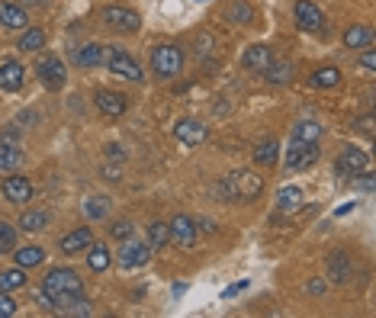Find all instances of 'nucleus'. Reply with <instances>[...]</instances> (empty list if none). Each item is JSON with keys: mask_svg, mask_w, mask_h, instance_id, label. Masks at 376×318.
I'll use <instances>...</instances> for the list:
<instances>
[{"mask_svg": "<svg viewBox=\"0 0 376 318\" xmlns=\"http://www.w3.org/2000/svg\"><path fill=\"white\" fill-rule=\"evenodd\" d=\"M84 293V283L71 267H55L49 277L42 280V296H45V305H55L58 299H68Z\"/></svg>", "mask_w": 376, "mask_h": 318, "instance_id": "nucleus-1", "label": "nucleus"}, {"mask_svg": "<svg viewBox=\"0 0 376 318\" xmlns=\"http://www.w3.org/2000/svg\"><path fill=\"white\" fill-rule=\"evenodd\" d=\"M152 68L158 77H177L183 68L181 45H158V49L152 52Z\"/></svg>", "mask_w": 376, "mask_h": 318, "instance_id": "nucleus-2", "label": "nucleus"}, {"mask_svg": "<svg viewBox=\"0 0 376 318\" xmlns=\"http://www.w3.org/2000/svg\"><path fill=\"white\" fill-rule=\"evenodd\" d=\"M106 68H110L113 74L125 77V81H142L139 62H135L129 52H123V49H106Z\"/></svg>", "mask_w": 376, "mask_h": 318, "instance_id": "nucleus-3", "label": "nucleus"}, {"mask_svg": "<svg viewBox=\"0 0 376 318\" xmlns=\"http://www.w3.org/2000/svg\"><path fill=\"white\" fill-rule=\"evenodd\" d=\"M103 23L113 29V33H139L142 20L135 10L129 7H106L103 10Z\"/></svg>", "mask_w": 376, "mask_h": 318, "instance_id": "nucleus-4", "label": "nucleus"}, {"mask_svg": "<svg viewBox=\"0 0 376 318\" xmlns=\"http://www.w3.org/2000/svg\"><path fill=\"white\" fill-rule=\"evenodd\" d=\"M319 161V145L315 142H292V148L286 152V167L290 171H306Z\"/></svg>", "mask_w": 376, "mask_h": 318, "instance_id": "nucleus-5", "label": "nucleus"}, {"mask_svg": "<svg viewBox=\"0 0 376 318\" xmlns=\"http://www.w3.org/2000/svg\"><path fill=\"white\" fill-rule=\"evenodd\" d=\"M35 71H39V81L45 90H62L64 87V64L58 62L55 55H45L39 64H35Z\"/></svg>", "mask_w": 376, "mask_h": 318, "instance_id": "nucleus-6", "label": "nucleus"}, {"mask_svg": "<svg viewBox=\"0 0 376 318\" xmlns=\"http://www.w3.org/2000/svg\"><path fill=\"white\" fill-rule=\"evenodd\" d=\"M232 187H235L238 200H254V196H261V190H264V180L254 171H235L232 174Z\"/></svg>", "mask_w": 376, "mask_h": 318, "instance_id": "nucleus-7", "label": "nucleus"}, {"mask_svg": "<svg viewBox=\"0 0 376 318\" xmlns=\"http://www.w3.org/2000/svg\"><path fill=\"white\" fill-rule=\"evenodd\" d=\"M174 139L187 148H196L206 142V125H203L200 119H181V123L174 125Z\"/></svg>", "mask_w": 376, "mask_h": 318, "instance_id": "nucleus-8", "label": "nucleus"}, {"mask_svg": "<svg viewBox=\"0 0 376 318\" xmlns=\"http://www.w3.org/2000/svg\"><path fill=\"white\" fill-rule=\"evenodd\" d=\"M167 229H171V242L181 244V248L196 244V222L190 215H174V222H167Z\"/></svg>", "mask_w": 376, "mask_h": 318, "instance_id": "nucleus-9", "label": "nucleus"}, {"mask_svg": "<svg viewBox=\"0 0 376 318\" xmlns=\"http://www.w3.org/2000/svg\"><path fill=\"white\" fill-rule=\"evenodd\" d=\"M296 23H300V29H306V33H319L321 23H325V16H321V10L315 7L312 0H296Z\"/></svg>", "mask_w": 376, "mask_h": 318, "instance_id": "nucleus-10", "label": "nucleus"}, {"mask_svg": "<svg viewBox=\"0 0 376 318\" xmlns=\"http://www.w3.org/2000/svg\"><path fill=\"white\" fill-rule=\"evenodd\" d=\"M20 164H23L20 142L13 139V132H4L0 135V171H16Z\"/></svg>", "mask_w": 376, "mask_h": 318, "instance_id": "nucleus-11", "label": "nucleus"}, {"mask_svg": "<svg viewBox=\"0 0 376 318\" xmlns=\"http://www.w3.org/2000/svg\"><path fill=\"white\" fill-rule=\"evenodd\" d=\"M0 190H4V196H7L10 203H29V196H33V183H29V177H23V174L4 177Z\"/></svg>", "mask_w": 376, "mask_h": 318, "instance_id": "nucleus-12", "label": "nucleus"}, {"mask_svg": "<svg viewBox=\"0 0 376 318\" xmlns=\"http://www.w3.org/2000/svg\"><path fill=\"white\" fill-rule=\"evenodd\" d=\"M351 277H354V263H351V257L344 254V251L328 254V280H334V283H348Z\"/></svg>", "mask_w": 376, "mask_h": 318, "instance_id": "nucleus-13", "label": "nucleus"}, {"mask_svg": "<svg viewBox=\"0 0 376 318\" xmlns=\"http://www.w3.org/2000/svg\"><path fill=\"white\" fill-rule=\"evenodd\" d=\"M125 106L129 103H125L123 93H116V90H97V110L103 113V116H110V119L123 116Z\"/></svg>", "mask_w": 376, "mask_h": 318, "instance_id": "nucleus-14", "label": "nucleus"}, {"mask_svg": "<svg viewBox=\"0 0 376 318\" xmlns=\"http://www.w3.org/2000/svg\"><path fill=\"white\" fill-rule=\"evenodd\" d=\"M148 257H152V248L139 242H129V238H125L123 251H119V263L123 267H142V263H148Z\"/></svg>", "mask_w": 376, "mask_h": 318, "instance_id": "nucleus-15", "label": "nucleus"}, {"mask_svg": "<svg viewBox=\"0 0 376 318\" xmlns=\"http://www.w3.org/2000/svg\"><path fill=\"white\" fill-rule=\"evenodd\" d=\"M23 81H26V68H23L20 62H4L0 64V90L13 93V90L23 87Z\"/></svg>", "mask_w": 376, "mask_h": 318, "instance_id": "nucleus-16", "label": "nucleus"}, {"mask_svg": "<svg viewBox=\"0 0 376 318\" xmlns=\"http://www.w3.org/2000/svg\"><path fill=\"white\" fill-rule=\"evenodd\" d=\"M360 171H367V154L360 152V148H344L341 152V158H338V174L341 177H348V174H360Z\"/></svg>", "mask_w": 376, "mask_h": 318, "instance_id": "nucleus-17", "label": "nucleus"}, {"mask_svg": "<svg viewBox=\"0 0 376 318\" xmlns=\"http://www.w3.org/2000/svg\"><path fill=\"white\" fill-rule=\"evenodd\" d=\"M91 242H93L91 229H74V232H68V235L58 242V248H62V254H77V251L91 248Z\"/></svg>", "mask_w": 376, "mask_h": 318, "instance_id": "nucleus-18", "label": "nucleus"}, {"mask_svg": "<svg viewBox=\"0 0 376 318\" xmlns=\"http://www.w3.org/2000/svg\"><path fill=\"white\" fill-rule=\"evenodd\" d=\"M273 62V52L267 49V45H251V49H244V55H241V64L244 68H251V71H261L264 74V68Z\"/></svg>", "mask_w": 376, "mask_h": 318, "instance_id": "nucleus-19", "label": "nucleus"}, {"mask_svg": "<svg viewBox=\"0 0 376 318\" xmlns=\"http://www.w3.org/2000/svg\"><path fill=\"white\" fill-rule=\"evenodd\" d=\"M55 312H62V315H77V318H87V315H93V309H91V302L77 293V296H68V299H58L55 305H52Z\"/></svg>", "mask_w": 376, "mask_h": 318, "instance_id": "nucleus-20", "label": "nucleus"}, {"mask_svg": "<svg viewBox=\"0 0 376 318\" xmlns=\"http://www.w3.org/2000/svg\"><path fill=\"white\" fill-rule=\"evenodd\" d=\"M0 23L7 29H26L29 26V16L20 4H0Z\"/></svg>", "mask_w": 376, "mask_h": 318, "instance_id": "nucleus-21", "label": "nucleus"}, {"mask_svg": "<svg viewBox=\"0 0 376 318\" xmlns=\"http://www.w3.org/2000/svg\"><path fill=\"white\" fill-rule=\"evenodd\" d=\"M52 222V215L45 209H29L20 215V232H45V225Z\"/></svg>", "mask_w": 376, "mask_h": 318, "instance_id": "nucleus-22", "label": "nucleus"}, {"mask_svg": "<svg viewBox=\"0 0 376 318\" xmlns=\"http://www.w3.org/2000/svg\"><path fill=\"white\" fill-rule=\"evenodd\" d=\"M13 261H16V267H23V270L39 267V263L45 261V251H42L39 244H26V248H20V251L13 254Z\"/></svg>", "mask_w": 376, "mask_h": 318, "instance_id": "nucleus-23", "label": "nucleus"}, {"mask_svg": "<svg viewBox=\"0 0 376 318\" xmlns=\"http://www.w3.org/2000/svg\"><path fill=\"white\" fill-rule=\"evenodd\" d=\"M26 286V270L23 267H10L0 273V293H13V290H23Z\"/></svg>", "mask_w": 376, "mask_h": 318, "instance_id": "nucleus-24", "label": "nucleus"}, {"mask_svg": "<svg viewBox=\"0 0 376 318\" xmlns=\"http://www.w3.org/2000/svg\"><path fill=\"white\" fill-rule=\"evenodd\" d=\"M302 206V190L300 187H283L277 193V209L280 212H292V209Z\"/></svg>", "mask_w": 376, "mask_h": 318, "instance_id": "nucleus-25", "label": "nucleus"}, {"mask_svg": "<svg viewBox=\"0 0 376 318\" xmlns=\"http://www.w3.org/2000/svg\"><path fill=\"white\" fill-rule=\"evenodd\" d=\"M267 84H290L292 81V64L290 62H270L264 68Z\"/></svg>", "mask_w": 376, "mask_h": 318, "instance_id": "nucleus-26", "label": "nucleus"}, {"mask_svg": "<svg viewBox=\"0 0 376 318\" xmlns=\"http://www.w3.org/2000/svg\"><path fill=\"white\" fill-rule=\"evenodd\" d=\"M277 158H280V145H277V139H264L258 148H254V161H258V164H264V167L277 164Z\"/></svg>", "mask_w": 376, "mask_h": 318, "instance_id": "nucleus-27", "label": "nucleus"}, {"mask_svg": "<svg viewBox=\"0 0 376 318\" xmlns=\"http://www.w3.org/2000/svg\"><path fill=\"white\" fill-rule=\"evenodd\" d=\"M225 20L238 23V26H248V23L254 20V10H251V4H241V0H235V4H229V7H225Z\"/></svg>", "mask_w": 376, "mask_h": 318, "instance_id": "nucleus-28", "label": "nucleus"}, {"mask_svg": "<svg viewBox=\"0 0 376 318\" xmlns=\"http://www.w3.org/2000/svg\"><path fill=\"white\" fill-rule=\"evenodd\" d=\"M74 62L81 64V68H97V64L103 62V45H97V42H91V45H84V49L74 55Z\"/></svg>", "mask_w": 376, "mask_h": 318, "instance_id": "nucleus-29", "label": "nucleus"}, {"mask_svg": "<svg viewBox=\"0 0 376 318\" xmlns=\"http://www.w3.org/2000/svg\"><path fill=\"white\" fill-rule=\"evenodd\" d=\"M370 42H373V33H370L367 26H351L348 33H344V45H348V49H367Z\"/></svg>", "mask_w": 376, "mask_h": 318, "instance_id": "nucleus-30", "label": "nucleus"}, {"mask_svg": "<svg viewBox=\"0 0 376 318\" xmlns=\"http://www.w3.org/2000/svg\"><path fill=\"white\" fill-rule=\"evenodd\" d=\"M110 196H87L84 200V212H87V219H106V212H110Z\"/></svg>", "mask_w": 376, "mask_h": 318, "instance_id": "nucleus-31", "label": "nucleus"}, {"mask_svg": "<svg viewBox=\"0 0 376 318\" xmlns=\"http://www.w3.org/2000/svg\"><path fill=\"white\" fill-rule=\"evenodd\" d=\"M87 267H91L93 273H103V270L110 267V251H106V244H93V242H91V254H87Z\"/></svg>", "mask_w": 376, "mask_h": 318, "instance_id": "nucleus-32", "label": "nucleus"}, {"mask_svg": "<svg viewBox=\"0 0 376 318\" xmlns=\"http://www.w3.org/2000/svg\"><path fill=\"white\" fill-rule=\"evenodd\" d=\"M167 242H171V229H167V222H154L152 229H148V248H152V254L164 248Z\"/></svg>", "mask_w": 376, "mask_h": 318, "instance_id": "nucleus-33", "label": "nucleus"}, {"mask_svg": "<svg viewBox=\"0 0 376 318\" xmlns=\"http://www.w3.org/2000/svg\"><path fill=\"white\" fill-rule=\"evenodd\" d=\"M321 135V125L319 123H296L292 125V142H319Z\"/></svg>", "mask_w": 376, "mask_h": 318, "instance_id": "nucleus-34", "label": "nucleus"}, {"mask_svg": "<svg viewBox=\"0 0 376 318\" xmlns=\"http://www.w3.org/2000/svg\"><path fill=\"white\" fill-rule=\"evenodd\" d=\"M20 49L23 52H39L45 49V29H26L20 35Z\"/></svg>", "mask_w": 376, "mask_h": 318, "instance_id": "nucleus-35", "label": "nucleus"}, {"mask_svg": "<svg viewBox=\"0 0 376 318\" xmlns=\"http://www.w3.org/2000/svg\"><path fill=\"white\" fill-rule=\"evenodd\" d=\"M338 84H341V71L338 68H319L312 74V87H338Z\"/></svg>", "mask_w": 376, "mask_h": 318, "instance_id": "nucleus-36", "label": "nucleus"}, {"mask_svg": "<svg viewBox=\"0 0 376 318\" xmlns=\"http://www.w3.org/2000/svg\"><path fill=\"white\" fill-rule=\"evenodd\" d=\"M16 248V229L10 222H0V254H10Z\"/></svg>", "mask_w": 376, "mask_h": 318, "instance_id": "nucleus-37", "label": "nucleus"}, {"mask_svg": "<svg viewBox=\"0 0 376 318\" xmlns=\"http://www.w3.org/2000/svg\"><path fill=\"white\" fill-rule=\"evenodd\" d=\"M110 235L116 238V242H125V238H132V222H125V219L113 222V225H110Z\"/></svg>", "mask_w": 376, "mask_h": 318, "instance_id": "nucleus-38", "label": "nucleus"}, {"mask_svg": "<svg viewBox=\"0 0 376 318\" xmlns=\"http://www.w3.org/2000/svg\"><path fill=\"white\" fill-rule=\"evenodd\" d=\"M216 196H219V200H225V203L238 200V196H235V187H232V177L219 180V183H216Z\"/></svg>", "mask_w": 376, "mask_h": 318, "instance_id": "nucleus-39", "label": "nucleus"}, {"mask_svg": "<svg viewBox=\"0 0 376 318\" xmlns=\"http://www.w3.org/2000/svg\"><path fill=\"white\" fill-rule=\"evenodd\" d=\"M16 315V302L10 299V293H0V318Z\"/></svg>", "mask_w": 376, "mask_h": 318, "instance_id": "nucleus-40", "label": "nucleus"}, {"mask_svg": "<svg viewBox=\"0 0 376 318\" xmlns=\"http://www.w3.org/2000/svg\"><path fill=\"white\" fill-rule=\"evenodd\" d=\"M360 68L367 71V74H373V71H376V52L370 49V45L363 49V55H360Z\"/></svg>", "mask_w": 376, "mask_h": 318, "instance_id": "nucleus-41", "label": "nucleus"}, {"mask_svg": "<svg viewBox=\"0 0 376 318\" xmlns=\"http://www.w3.org/2000/svg\"><path fill=\"white\" fill-rule=\"evenodd\" d=\"M106 154H110L113 161H125V152L119 145H106Z\"/></svg>", "mask_w": 376, "mask_h": 318, "instance_id": "nucleus-42", "label": "nucleus"}, {"mask_svg": "<svg viewBox=\"0 0 376 318\" xmlns=\"http://www.w3.org/2000/svg\"><path fill=\"white\" fill-rule=\"evenodd\" d=\"M241 290H248V280H238L235 286H229V290H225V296H238Z\"/></svg>", "mask_w": 376, "mask_h": 318, "instance_id": "nucleus-43", "label": "nucleus"}, {"mask_svg": "<svg viewBox=\"0 0 376 318\" xmlns=\"http://www.w3.org/2000/svg\"><path fill=\"white\" fill-rule=\"evenodd\" d=\"M309 293H312V296H321V293H325V283H321V280H312V283H309Z\"/></svg>", "mask_w": 376, "mask_h": 318, "instance_id": "nucleus-44", "label": "nucleus"}]
</instances>
